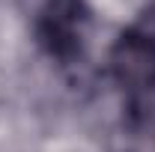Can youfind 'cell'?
<instances>
[{
	"label": "cell",
	"instance_id": "1",
	"mask_svg": "<svg viewBox=\"0 0 155 152\" xmlns=\"http://www.w3.org/2000/svg\"><path fill=\"white\" fill-rule=\"evenodd\" d=\"M36 36L51 57H78L87 36L84 0H42L36 9Z\"/></svg>",
	"mask_w": 155,
	"mask_h": 152
},
{
	"label": "cell",
	"instance_id": "2",
	"mask_svg": "<svg viewBox=\"0 0 155 152\" xmlns=\"http://www.w3.org/2000/svg\"><path fill=\"white\" fill-rule=\"evenodd\" d=\"M110 75L128 93H152L155 90V42L140 30H125L110 48Z\"/></svg>",
	"mask_w": 155,
	"mask_h": 152
},
{
	"label": "cell",
	"instance_id": "3",
	"mask_svg": "<svg viewBox=\"0 0 155 152\" xmlns=\"http://www.w3.org/2000/svg\"><path fill=\"white\" fill-rule=\"evenodd\" d=\"M134 30H140V33L149 39V42H155V3L146 9V12H143V15H140V21L134 24Z\"/></svg>",
	"mask_w": 155,
	"mask_h": 152
}]
</instances>
